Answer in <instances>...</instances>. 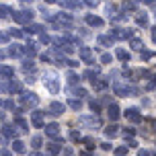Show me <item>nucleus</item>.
Listing matches in <instances>:
<instances>
[{
    "label": "nucleus",
    "mask_w": 156,
    "mask_h": 156,
    "mask_svg": "<svg viewBox=\"0 0 156 156\" xmlns=\"http://www.w3.org/2000/svg\"><path fill=\"white\" fill-rule=\"evenodd\" d=\"M0 132H2V136H4L6 140L16 138V129H15V125H10V123H4L2 127H0Z\"/></svg>",
    "instance_id": "nucleus-11"
},
{
    "label": "nucleus",
    "mask_w": 156,
    "mask_h": 156,
    "mask_svg": "<svg viewBox=\"0 0 156 156\" xmlns=\"http://www.w3.org/2000/svg\"><path fill=\"white\" fill-rule=\"evenodd\" d=\"M136 21H138V25H140V27H148V15H146V12H144V15H138L136 16Z\"/></svg>",
    "instance_id": "nucleus-28"
},
{
    "label": "nucleus",
    "mask_w": 156,
    "mask_h": 156,
    "mask_svg": "<svg viewBox=\"0 0 156 156\" xmlns=\"http://www.w3.org/2000/svg\"><path fill=\"white\" fill-rule=\"evenodd\" d=\"M0 93H6V84H2V82H0Z\"/></svg>",
    "instance_id": "nucleus-56"
},
{
    "label": "nucleus",
    "mask_w": 156,
    "mask_h": 156,
    "mask_svg": "<svg viewBox=\"0 0 156 156\" xmlns=\"http://www.w3.org/2000/svg\"><path fill=\"white\" fill-rule=\"evenodd\" d=\"M132 47L133 49H142V41L140 39H132Z\"/></svg>",
    "instance_id": "nucleus-47"
},
{
    "label": "nucleus",
    "mask_w": 156,
    "mask_h": 156,
    "mask_svg": "<svg viewBox=\"0 0 156 156\" xmlns=\"http://www.w3.org/2000/svg\"><path fill=\"white\" fill-rule=\"evenodd\" d=\"M8 41H10V35H8V33H4V31H0V43L4 45V43H8Z\"/></svg>",
    "instance_id": "nucleus-36"
},
{
    "label": "nucleus",
    "mask_w": 156,
    "mask_h": 156,
    "mask_svg": "<svg viewBox=\"0 0 156 156\" xmlns=\"http://www.w3.org/2000/svg\"><path fill=\"white\" fill-rule=\"evenodd\" d=\"M138 156H152V154H150L148 150H140V152H138Z\"/></svg>",
    "instance_id": "nucleus-53"
},
{
    "label": "nucleus",
    "mask_w": 156,
    "mask_h": 156,
    "mask_svg": "<svg viewBox=\"0 0 156 156\" xmlns=\"http://www.w3.org/2000/svg\"><path fill=\"white\" fill-rule=\"evenodd\" d=\"M90 109H93L94 115H97V113H101V105H99L97 101H90Z\"/></svg>",
    "instance_id": "nucleus-38"
},
{
    "label": "nucleus",
    "mask_w": 156,
    "mask_h": 156,
    "mask_svg": "<svg viewBox=\"0 0 156 156\" xmlns=\"http://www.w3.org/2000/svg\"><path fill=\"white\" fill-rule=\"evenodd\" d=\"M152 78H154V80H150L148 84H146V90H154L156 88V76H152Z\"/></svg>",
    "instance_id": "nucleus-43"
},
{
    "label": "nucleus",
    "mask_w": 156,
    "mask_h": 156,
    "mask_svg": "<svg viewBox=\"0 0 156 156\" xmlns=\"http://www.w3.org/2000/svg\"><path fill=\"white\" fill-rule=\"evenodd\" d=\"M84 21H86L88 25H90V27H103V19H101V16L86 15V16H84Z\"/></svg>",
    "instance_id": "nucleus-17"
},
{
    "label": "nucleus",
    "mask_w": 156,
    "mask_h": 156,
    "mask_svg": "<svg viewBox=\"0 0 156 156\" xmlns=\"http://www.w3.org/2000/svg\"><path fill=\"white\" fill-rule=\"evenodd\" d=\"M43 129H45V136H47V138H51V140H58L60 133H62V129H60V125H58V123H47V125H43Z\"/></svg>",
    "instance_id": "nucleus-6"
},
{
    "label": "nucleus",
    "mask_w": 156,
    "mask_h": 156,
    "mask_svg": "<svg viewBox=\"0 0 156 156\" xmlns=\"http://www.w3.org/2000/svg\"><path fill=\"white\" fill-rule=\"evenodd\" d=\"M23 70H25V72L35 70V62H33V60H25V62H23Z\"/></svg>",
    "instance_id": "nucleus-32"
},
{
    "label": "nucleus",
    "mask_w": 156,
    "mask_h": 156,
    "mask_svg": "<svg viewBox=\"0 0 156 156\" xmlns=\"http://www.w3.org/2000/svg\"><path fill=\"white\" fill-rule=\"evenodd\" d=\"M64 111H66V105L64 103H60V101H54V103H49V109H47V113L49 115H62Z\"/></svg>",
    "instance_id": "nucleus-9"
},
{
    "label": "nucleus",
    "mask_w": 156,
    "mask_h": 156,
    "mask_svg": "<svg viewBox=\"0 0 156 156\" xmlns=\"http://www.w3.org/2000/svg\"><path fill=\"white\" fill-rule=\"evenodd\" d=\"M132 35H133V31L123 29V27H115V29H111V37H113V39H129Z\"/></svg>",
    "instance_id": "nucleus-7"
},
{
    "label": "nucleus",
    "mask_w": 156,
    "mask_h": 156,
    "mask_svg": "<svg viewBox=\"0 0 156 156\" xmlns=\"http://www.w3.org/2000/svg\"><path fill=\"white\" fill-rule=\"evenodd\" d=\"M70 140L72 142H78V140H80V133H78L76 129H72V132H70Z\"/></svg>",
    "instance_id": "nucleus-42"
},
{
    "label": "nucleus",
    "mask_w": 156,
    "mask_h": 156,
    "mask_svg": "<svg viewBox=\"0 0 156 156\" xmlns=\"http://www.w3.org/2000/svg\"><path fill=\"white\" fill-rule=\"evenodd\" d=\"M21 103L27 105V107H35L39 103V97L35 93H21Z\"/></svg>",
    "instance_id": "nucleus-8"
},
{
    "label": "nucleus",
    "mask_w": 156,
    "mask_h": 156,
    "mask_svg": "<svg viewBox=\"0 0 156 156\" xmlns=\"http://www.w3.org/2000/svg\"><path fill=\"white\" fill-rule=\"evenodd\" d=\"M66 64H68V66H72V68H74V66H78L76 60H68V58H66Z\"/></svg>",
    "instance_id": "nucleus-52"
},
{
    "label": "nucleus",
    "mask_w": 156,
    "mask_h": 156,
    "mask_svg": "<svg viewBox=\"0 0 156 156\" xmlns=\"http://www.w3.org/2000/svg\"><path fill=\"white\" fill-rule=\"evenodd\" d=\"M152 41L156 43V27H152Z\"/></svg>",
    "instance_id": "nucleus-54"
},
{
    "label": "nucleus",
    "mask_w": 156,
    "mask_h": 156,
    "mask_svg": "<svg viewBox=\"0 0 156 156\" xmlns=\"http://www.w3.org/2000/svg\"><path fill=\"white\" fill-rule=\"evenodd\" d=\"M78 121H80L82 125H86L88 129H99V127H101V121H99L97 115H80Z\"/></svg>",
    "instance_id": "nucleus-3"
},
{
    "label": "nucleus",
    "mask_w": 156,
    "mask_h": 156,
    "mask_svg": "<svg viewBox=\"0 0 156 156\" xmlns=\"http://www.w3.org/2000/svg\"><path fill=\"white\" fill-rule=\"evenodd\" d=\"M8 35H10V37L21 39V37H23V31H21V29H10V33H8Z\"/></svg>",
    "instance_id": "nucleus-35"
},
{
    "label": "nucleus",
    "mask_w": 156,
    "mask_h": 156,
    "mask_svg": "<svg viewBox=\"0 0 156 156\" xmlns=\"http://www.w3.org/2000/svg\"><path fill=\"white\" fill-rule=\"evenodd\" d=\"M113 93L117 97H133V94H138V90L133 88V86H125V84H113Z\"/></svg>",
    "instance_id": "nucleus-4"
},
{
    "label": "nucleus",
    "mask_w": 156,
    "mask_h": 156,
    "mask_svg": "<svg viewBox=\"0 0 156 156\" xmlns=\"http://www.w3.org/2000/svg\"><path fill=\"white\" fill-rule=\"evenodd\" d=\"M82 142H84V146H86V148H94V140H93V138H84Z\"/></svg>",
    "instance_id": "nucleus-40"
},
{
    "label": "nucleus",
    "mask_w": 156,
    "mask_h": 156,
    "mask_svg": "<svg viewBox=\"0 0 156 156\" xmlns=\"http://www.w3.org/2000/svg\"><path fill=\"white\" fill-rule=\"evenodd\" d=\"M2 107H4V109H15V103H12V101H4Z\"/></svg>",
    "instance_id": "nucleus-51"
},
{
    "label": "nucleus",
    "mask_w": 156,
    "mask_h": 156,
    "mask_svg": "<svg viewBox=\"0 0 156 156\" xmlns=\"http://www.w3.org/2000/svg\"><path fill=\"white\" fill-rule=\"evenodd\" d=\"M23 54L35 55V54H37V43H33V41H29L27 45H23Z\"/></svg>",
    "instance_id": "nucleus-22"
},
{
    "label": "nucleus",
    "mask_w": 156,
    "mask_h": 156,
    "mask_svg": "<svg viewBox=\"0 0 156 156\" xmlns=\"http://www.w3.org/2000/svg\"><path fill=\"white\" fill-rule=\"evenodd\" d=\"M60 4H62L64 8H78V0H60Z\"/></svg>",
    "instance_id": "nucleus-25"
},
{
    "label": "nucleus",
    "mask_w": 156,
    "mask_h": 156,
    "mask_svg": "<svg viewBox=\"0 0 156 156\" xmlns=\"http://www.w3.org/2000/svg\"><path fill=\"white\" fill-rule=\"evenodd\" d=\"M15 125H19L23 132H27V129H29V123H27V121H25L21 115H16V117H15Z\"/></svg>",
    "instance_id": "nucleus-24"
},
{
    "label": "nucleus",
    "mask_w": 156,
    "mask_h": 156,
    "mask_svg": "<svg viewBox=\"0 0 156 156\" xmlns=\"http://www.w3.org/2000/svg\"><path fill=\"white\" fill-rule=\"evenodd\" d=\"M60 154H62V156H74V150H72V148H62Z\"/></svg>",
    "instance_id": "nucleus-46"
},
{
    "label": "nucleus",
    "mask_w": 156,
    "mask_h": 156,
    "mask_svg": "<svg viewBox=\"0 0 156 156\" xmlns=\"http://www.w3.org/2000/svg\"><path fill=\"white\" fill-rule=\"evenodd\" d=\"M115 154H117V156L127 154V146H117V148H115Z\"/></svg>",
    "instance_id": "nucleus-37"
},
{
    "label": "nucleus",
    "mask_w": 156,
    "mask_h": 156,
    "mask_svg": "<svg viewBox=\"0 0 156 156\" xmlns=\"http://www.w3.org/2000/svg\"><path fill=\"white\" fill-rule=\"evenodd\" d=\"M78 55H80V60H82L84 64H88V66H90V64H94V58H93V49H90V47L82 45L80 49H78Z\"/></svg>",
    "instance_id": "nucleus-5"
},
{
    "label": "nucleus",
    "mask_w": 156,
    "mask_h": 156,
    "mask_svg": "<svg viewBox=\"0 0 156 156\" xmlns=\"http://www.w3.org/2000/svg\"><path fill=\"white\" fill-rule=\"evenodd\" d=\"M10 6H6V4H0V19H8L10 16Z\"/></svg>",
    "instance_id": "nucleus-27"
},
{
    "label": "nucleus",
    "mask_w": 156,
    "mask_h": 156,
    "mask_svg": "<svg viewBox=\"0 0 156 156\" xmlns=\"http://www.w3.org/2000/svg\"><path fill=\"white\" fill-rule=\"evenodd\" d=\"M12 76H15V68H10V66H6V64H0V78L10 80Z\"/></svg>",
    "instance_id": "nucleus-15"
},
{
    "label": "nucleus",
    "mask_w": 156,
    "mask_h": 156,
    "mask_svg": "<svg viewBox=\"0 0 156 156\" xmlns=\"http://www.w3.org/2000/svg\"><path fill=\"white\" fill-rule=\"evenodd\" d=\"M117 133H119V129H117L115 123H111L109 127H105V136H107V138H115Z\"/></svg>",
    "instance_id": "nucleus-23"
},
{
    "label": "nucleus",
    "mask_w": 156,
    "mask_h": 156,
    "mask_svg": "<svg viewBox=\"0 0 156 156\" xmlns=\"http://www.w3.org/2000/svg\"><path fill=\"white\" fill-rule=\"evenodd\" d=\"M6 90L8 93H16V94H21L23 93V86H21V82H16V80H8V84H6Z\"/></svg>",
    "instance_id": "nucleus-16"
},
{
    "label": "nucleus",
    "mask_w": 156,
    "mask_h": 156,
    "mask_svg": "<svg viewBox=\"0 0 156 156\" xmlns=\"http://www.w3.org/2000/svg\"><path fill=\"white\" fill-rule=\"evenodd\" d=\"M41 43L49 45V43H51V37H49V35H45V33H41Z\"/></svg>",
    "instance_id": "nucleus-44"
},
{
    "label": "nucleus",
    "mask_w": 156,
    "mask_h": 156,
    "mask_svg": "<svg viewBox=\"0 0 156 156\" xmlns=\"http://www.w3.org/2000/svg\"><path fill=\"white\" fill-rule=\"evenodd\" d=\"M68 107H70V109H74V111H80L82 101H80V99H70V101H68Z\"/></svg>",
    "instance_id": "nucleus-26"
},
{
    "label": "nucleus",
    "mask_w": 156,
    "mask_h": 156,
    "mask_svg": "<svg viewBox=\"0 0 156 156\" xmlns=\"http://www.w3.org/2000/svg\"><path fill=\"white\" fill-rule=\"evenodd\" d=\"M68 82L70 84H76V82H80V76H78L76 72H68Z\"/></svg>",
    "instance_id": "nucleus-34"
},
{
    "label": "nucleus",
    "mask_w": 156,
    "mask_h": 156,
    "mask_svg": "<svg viewBox=\"0 0 156 156\" xmlns=\"http://www.w3.org/2000/svg\"><path fill=\"white\" fill-rule=\"evenodd\" d=\"M152 58H154L152 51H144V49H142V60H152Z\"/></svg>",
    "instance_id": "nucleus-45"
},
{
    "label": "nucleus",
    "mask_w": 156,
    "mask_h": 156,
    "mask_svg": "<svg viewBox=\"0 0 156 156\" xmlns=\"http://www.w3.org/2000/svg\"><path fill=\"white\" fill-rule=\"evenodd\" d=\"M107 115H109V119H111V121H115L117 117H119V107H117L115 103H111L109 107H107Z\"/></svg>",
    "instance_id": "nucleus-19"
},
{
    "label": "nucleus",
    "mask_w": 156,
    "mask_h": 156,
    "mask_svg": "<svg viewBox=\"0 0 156 156\" xmlns=\"http://www.w3.org/2000/svg\"><path fill=\"white\" fill-rule=\"evenodd\" d=\"M43 84H45V88L51 94H58V93H60V80L55 78V74H47V76L43 78Z\"/></svg>",
    "instance_id": "nucleus-2"
},
{
    "label": "nucleus",
    "mask_w": 156,
    "mask_h": 156,
    "mask_svg": "<svg viewBox=\"0 0 156 156\" xmlns=\"http://www.w3.org/2000/svg\"><path fill=\"white\" fill-rule=\"evenodd\" d=\"M12 152H16V154H25V152H27V148H25V142L15 140V142H12Z\"/></svg>",
    "instance_id": "nucleus-21"
},
{
    "label": "nucleus",
    "mask_w": 156,
    "mask_h": 156,
    "mask_svg": "<svg viewBox=\"0 0 156 156\" xmlns=\"http://www.w3.org/2000/svg\"><path fill=\"white\" fill-rule=\"evenodd\" d=\"M93 86H94V90H105V88L109 86V80H107V78H94Z\"/></svg>",
    "instance_id": "nucleus-18"
},
{
    "label": "nucleus",
    "mask_w": 156,
    "mask_h": 156,
    "mask_svg": "<svg viewBox=\"0 0 156 156\" xmlns=\"http://www.w3.org/2000/svg\"><path fill=\"white\" fill-rule=\"evenodd\" d=\"M6 55H10V58H21V55H23V45H16V43L8 45Z\"/></svg>",
    "instance_id": "nucleus-13"
},
{
    "label": "nucleus",
    "mask_w": 156,
    "mask_h": 156,
    "mask_svg": "<svg viewBox=\"0 0 156 156\" xmlns=\"http://www.w3.org/2000/svg\"><path fill=\"white\" fill-rule=\"evenodd\" d=\"M74 94H76L78 99H82V97H86V90L84 88H74Z\"/></svg>",
    "instance_id": "nucleus-39"
},
{
    "label": "nucleus",
    "mask_w": 156,
    "mask_h": 156,
    "mask_svg": "<svg viewBox=\"0 0 156 156\" xmlns=\"http://www.w3.org/2000/svg\"><path fill=\"white\" fill-rule=\"evenodd\" d=\"M47 4H54V2H58V0H45Z\"/></svg>",
    "instance_id": "nucleus-58"
},
{
    "label": "nucleus",
    "mask_w": 156,
    "mask_h": 156,
    "mask_svg": "<svg viewBox=\"0 0 156 156\" xmlns=\"http://www.w3.org/2000/svg\"><path fill=\"white\" fill-rule=\"evenodd\" d=\"M125 119H129V121H133V123H138V121H142V115H140V111L136 109V107H129V109L125 111Z\"/></svg>",
    "instance_id": "nucleus-12"
},
{
    "label": "nucleus",
    "mask_w": 156,
    "mask_h": 156,
    "mask_svg": "<svg viewBox=\"0 0 156 156\" xmlns=\"http://www.w3.org/2000/svg\"><path fill=\"white\" fill-rule=\"evenodd\" d=\"M2 105H4V101H0V107H2Z\"/></svg>",
    "instance_id": "nucleus-59"
},
{
    "label": "nucleus",
    "mask_w": 156,
    "mask_h": 156,
    "mask_svg": "<svg viewBox=\"0 0 156 156\" xmlns=\"http://www.w3.org/2000/svg\"><path fill=\"white\" fill-rule=\"evenodd\" d=\"M31 146H33L35 150H39L41 146H43V138H41V136H35V138L31 140Z\"/></svg>",
    "instance_id": "nucleus-30"
},
{
    "label": "nucleus",
    "mask_w": 156,
    "mask_h": 156,
    "mask_svg": "<svg viewBox=\"0 0 156 156\" xmlns=\"http://www.w3.org/2000/svg\"><path fill=\"white\" fill-rule=\"evenodd\" d=\"M123 136H125V138H132V136H133V129H132V127H125V129H123Z\"/></svg>",
    "instance_id": "nucleus-49"
},
{
    "label": "nucleus",
    "mask_w": 156,
    "mask_h": 156,
    "mask_svg": "<svg viewBox=\"0 0 156 156\" xmlns=\"http://www.w3.org/2000/svg\"><path fill=\"white\" fill-rule=\"evenodd\" d=\"M39 58H41V62H45V64H49V62H51V58H49V54H41Z\"/></svg>",
    "instance_id": "nucleus-48"
},
{
    "label": "nucleus",
    "mask_w": 156,
    "mask_h": 156,
    "mask_svg": "<svg viewBox=\"0 0 156 156\" xmlns=\"http://www.w3.org/2000/svg\"><path fill=\"white\" fill-rule=\"evenodd\" d=\"M45 148H47V154L49 156H58L62 152V144H60V142H49Z\"/></svg>",
    "instance_id": "nucleus-14"
},
{
    "label": "nucleus",
    "mask_w": 156,
    "mask_h": 156,
    "mask_svg": "<svg viewBox=\"0 0 156 156\" xmlns=\"http://www.w3.org/2000/svg\"><path fill=\"white\" fill-rule=\"evenodd\" d=\"M0 156H10V152L8 150H0Z\"/></svg>",
    "instance_id": "nucleus-55"
},
{
    "label": "nucleus",
    "mask_w": 156,
    "mask_h": 156,
    "mask_svg": "<svg viewBox=\"0 0 156 156\" xmlns=\"http://www.w3.org/2000/svg\"><path fill=\"white\" fill-rule=\"evenodd\" d=\"M115 55L119 58V60H127V62H129V54H127L125 49H121V47H119V49L115 51Z\"/></svg>",
    "instance_id": "nucleus-33"
},
{
    "label": "nucleus",
    "mask_w": 156,
    "mask_h": 156,
    "mask_svg": "<svg viewBox=\"0 0 156 156\" xmlns=\"http://www.w3.org/2000/svg\"><path fill=\"white\" fill-rule=\"evenodd\" d=\"M10 16H12V21L19 23V25H29V23H33L35 12H33V10H12Z\"/></svg>",
    "instance_id": "nucleus-1"
},
{
    "label": "nucleus",
    "mask_w": 156,
    "mask_h": 156,
    "mask_svg": "<svg viewBox=\"0 0 156 156\" xmlns=\"http://www.w3.org/2000/svg\"><path fill=\"white\" fill-rule=\"evenodd\" d=\"M101 62H103V64H111V62H113V58H111L109 54H103V55H101Z\"/></svg>",
    "instance_id": "nucleus-41"
},
{
    "label": "nucleus",
    "mask_w": 156,
    "mask_h": 156,
    "mask_svg": "<svg viewBox=\"0 0 156 156\" xmlns=\"http://www.w3.org/2000/svg\"><path fill=\"white\" fill-rule=\"evenodd\" d=\"M41 29H43V27H41V25L29 23V25H27V29H25V31H27V33H41Z\"/></svg>",
    "instance_id": "nucleus-29"
},
{
    "label": "nucleus",
    "mask_w": 156,
    "mask_h": 156,
    "mask_svg": "<svg viewBox=\"0 0 156 156\" xmlns=\"http://www.w3.org/2000/svg\"><path fill=\"white\" fill-rule=\"evenodd\" d=\"M84 78H88V80H90V82H93L94 78H99V70H97V68H90V70H86V74H84Z\"/></svg>",
    "instance_id": "nucleus-31"
},
{
    "label": "nucleus",
    "mask_w": 156,
    "mask_h": 156,
    "mask_svg": "<svg viewBox=\"0 0 156 156\" xmlns=\"http://www.w3.org/2000/svg\"><path fill=\"white\" fill-rule=\"evenodd\" d=\"M97 43L103 45V47H109L111 43H113V37H111V35H99V37H97Z\"/></svg>",
    "instance_id": "nucleus-20"
},
{
    "label": "nucleus",
    "mask_w": 156,
    "mask_h": 156,
    "mask_svg": "<svg viewBox=\"0 0 156 156\" xmlns=\"http://www.w3.org/2000/svg\"><path fill=\"white\" fill-rule=\"evenodd\" d=\"M82 2H84L86 6H97L99 4V0H82Z\"/></svg>",
    "instance_id": "nucleus-50"
},
{
    "label": "nucleus",
    "mask_w": 156,
    "mask_h": 156,
    "mask_svg": "<svg viewBox=\"0 0 156 156\" xmlns=\"http://www.w3.org/2000/svg\"><path fill=\"white\" fill-rule=\"evenodd\" d=\"M43 111H31V123H33V127H37V129H41L43 127Z\"/></svg>",
    "instance_id": "nucleus-10"
},
{
    "label": "nucleus",
    "mask_w": 156,
    "mask_h": 156,
    "mask_svg": "<svg viewBox=\"0 0 156 156\" xmlns=\"http://www.w3.org/2000/svg\"><path fill=\"white\" fill-rule=\"evenodd\" d=\"M4 58H6V54H4V51H2V49H0V62H2V60H4Z\"/></svg>",
    "instance_id": "nucleus-57"
}]
</instances>
